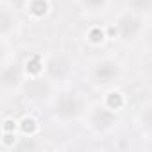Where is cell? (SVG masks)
Segmentation results:
<instances>
[{
  "label": "cell",
  "mask_w": 152,
  "mask_h": 152,
  "mask_svg": "<svg viewBox=\"0 0 152 152\" xmlns=\"http://www.w3.org/2000/svg\"><path fill=\"white\" fill-rule=\"evenodd\" d=\"M81 107L83 102L75 93H63L54 104V113L61 120H72L81 113Z\"/></svg>",
  "instance_id": "6da1fadb"
},
{
  "label": "cell",
  "mask_w": 152,
  "mask_h": 152,
  "mask_svg": "<svg viewBox=\"0 0 152 152\" xmlns=\"http://www.w3.org/2000/svg\"><path fill=\"white\" fill-rule=\"evenodd\" d=\"M120 73H122V68H120L118 61H115V59H102L93 68V77H95V81L99 84L115 83L120 77Z\"/></svg>",
  "instance_id": "7a4b0ae2"
},
{
  "label": "cell",
  "mask_w": 152,
  "mask_h": 152,
  "mask_svg": "<svg viewBox=\"0 0 152 152\" xmlns=\"http://www.w3.org/2000/svg\"><path fill=\"white\" fill-rule=\"evenodd\" d=\"M141 18L134 13H125L118 18L116 22V32L120 34L122 39L129 41V39H134L140 32H141Z\"/></svg>",
  "instance_id": "3957f363"
},
{
  "label": "cell",
  "mask_w": 152,
  "mask_h": 152,
  "mask_svg": "<svg viewBox=\"0 0 152 152\" xmlns=\"http://www.w3.org/2000/svg\"><path fill=\"white\" fill-rule=\"evenodd\" d=\"M45 72L54 81H64L72 73V61L66 56H54V57H50L47 61Z\"/></svg>",
  "instance_id": "277c9868"
},
{
  "label": "cell",
  "mask_w": 152,
  "mask_h": 152,
  "mask_svg": "<svg viewBox=\"0 0 152 152\" xmlns=\"http://www.w3.org/2000/svg\"><path fill=\"white\" fill-rule=\"evenodd\" d=\"M90 124H91V127L97 129V131H107V129H111V127L116 124V115L111 111V107H107V106H99V107L91 113Z\"/></svg>",
  "instance_id": "5b68a950"
},
{
  "label": "cell",
  "mask_w": 152,
  "mask_h": 152,
  "mask_svg": "<svg viewBox=\"0 0 152 152\" xmlns=\"http://www.w3.org/2000/svg\"><path fill=\"white\" fill-rule=\"evenodd\" d=\"M0 83L6 90H15L22 84V70L18 64H6L0 73Z\"/></svg>",
  "instance_id": "8992f818"
},
{
  "label": "cell",
  "mask_w": 152,
  "mask_h": 152,
  "mask_svg": "<svg viewBox=\"0 0 152 152\" xmlns=\"http://www.w3.org/2000/svg\"><path fill=\"white\" fill-rule=\"evenodd\" d=\"M13 29H15V15L7 7H2L0 9V34H2V38H6Z\"/></svg>",
  "instance_id": "52a82bcc"
},
{
  "label": "cell",
  "mask_w": 152,
  "mask_h": 152,
  "mask_svg": "<svg viewBox=\"0 0 152 152\" xmlns=\"http://www.w3.org/2000/svg\"><path fill=\"white\" fill-rule=\"evenodd\" d=\"M27 93L31 97H45L48 93V83L45 79H31L27 83Z\"/></svg>",
  "instance_id": "ba28073f"
},
{
  "label": "cell",
  "mask_w": 152,
  "mask_h": 152,
  "mask_svg": "<svg viewBox=\"0 0 152 152\" xmlns=\"http://www.w3.org/2000/svg\"><path fill=\"white\" fill-rule=\"evenodd\" d=\"M29 13L36 18H41L48 13V2L47 0H31L29 2Z\"/></svg>",
  "instance_id": "9c48e42d"
},
{
  "label": "cell",
  "mask_w": 152,
  "mask_h": 152,
  "mask_svg": "<svg viewBox=\"0 0 152 152\" xmlns=\"http://www.w3.org/2000/svg\"><path fill=\"white\" fill-rule=\"evenodd\" d=\"M127 4L134 13H148V11H152V0H127Z\"/></svg>",
  "instance_id": "30bf717a"
},
{
  "label": "cell",
  "mask_w": 152,
  "mask_h": 152,
  "mask_svg": "<svg viewBox=\"0 0 152 152\" xmlns=\"http://www.w3.org/2000/svg\"><path fill=\"white\" fill-rule=\"evenodd\" d=\"M27 72L32 73V75H39L43 72V63H41V59L38 56H34V57H31L27 61Z\"/></svg>",
  "instance_id": "8fae6325"
},
{
  "label": "cell",
  "mask_w": 152,
  "mask_h": 152,
  "mask_svg": "<svg viewBox=\"0 0 152 152\" xmlns=\"http://www.w3.org/2000/svg\"><path fill=\"white\" fill-rule=\"evenodd\" d=\"M88 11H102L107 6V0H81Z\"/></svg>",
  "instance_id": "7c38bea8"
},
{
  "label": "cell",
  "mask_w": 152,
  "mask_h": 152,
  "mask_svg": "<svg viewBox=\"0 0 152 152\" xmlns=\"http://www.w3.org/2000/svg\"><path fill=\"white\" fill-rule=\"evenodd\" d=\"M36 129H38V124H36L34 118H23V120H22V131H23L25 134L32 136Z\"/></svg>",
  "instance_id": "4fadbf2b"
},
{
  "label": "cell",
  "mask_w": 152,
  "mask_h": 152,
  "mask_svg": "<svg viewBox=\"0 0 152 152\" xmlns=\"http://www.w3.org/2000/svg\"><path fill=\"white\" fill-rule=\"evenodd\" d=\"M141 125L152 131V106H148L141 111Z\"/></svg>",
  "instance_id": "5bb4252c"
},
{
  "label": "cell",
  "mask_w": 152,
  "mask_h": 152,
  "mask_svg": "<svg viewBox=\"0 0 152 152\" xmlns=\"http://www.w3.org/2000/svg\"><path fill=\"white\" fill-rule=\"evenodd\" d=\"M122 95L120 93H109V99H107V107H111V109H118L120 106H122Z\"/></svg>",
  "instance_id": "9a60e30c"
},
{
  "label": "cell",
  "mask_w": 152,
  "mask_h": 152,
  "mask_svg": "<svg viewBox=\"0 0 152 152\" xmlns=\"http://www.w3.org/2000/svg\"><path fill=\"white\" fill-rule=\"evenodd\" d=\"M90 38H91V41H102L104 34H102V31L95 29V31H91V32H90Z\"/></svg>",
  "instance_id": "2e32d148"
}]
</instances>
